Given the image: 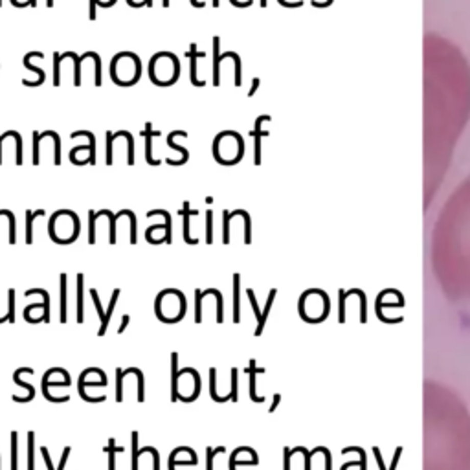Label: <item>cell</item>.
<instances>
[{
	"instance_id": "obj_1",
	"label": "cell",
	"mask_w": 470,
	"mask_h": 470,
	"mask_svg": "<svg viewBox=\"0 0 470 470\" xmlns=\"http://www.w3.org/2000/svg\"><path fill=\"white\" fill-rule=\"evenodd\" d=\"M425 470H470V413L443 384H425Z\"/></svg>"
},
{
	"instance_id": "obj_2",
	"label": "cell",
	"mask_w": 470,
	"mask_h": 470,
	"mask_svg": "<svg viewBox=\"0 0 470 470\" xmlns=\"http://www.w3.org/2000/svg\"><path fill=\"white\" fill-rule=\"evenodd\" d=\"M226 149L228 156H226V165H235L244 155V143L242 138L239 136L235 131H224L219 136L213 140V149Z\"/></svg>"
},
{
	"instance_id": "obj_3",
	"label": "cell",
	"mask_w": 470,
	"mask_h": 470,
	"mask_svg": "<svg viewBox=\"0 0 470 470\" xmlns=\"http://www.w3.org/2000/svg\"><path fill=\"white\" fill-rule=\"evenodd\" d=\"M178 72H180V64H178L177 55L171 57V61L167 63V66H160V63L151 57V63H149V78L155 85L162 87V76H165V87L169 85H175L178 79Z\"/></svg>"
},
{
	"instance_id": "obj_4",
	"label": "cell",
	"mask_w": 470,
	"mask_h": 470,
	"mask_svg": "<svg viewBox=\"0 0 470 470\" xmlns=\"http://www.w3.org/2000/svg\"><path fill=\"white\" fill-rule=\"evenodd\" d=\"M219 44H220V37L215 35L213 37V85L219 87L220 83V63L224 59H233L235 61V87H241L242 85V78H241V59L237 57L235 52H226V54L219 55Z\"/></svg>"
},
{
	"instance_id": "obj_5",
	"label": "cell",
	"mask_w": 470,
	"mask_h": 470,
	"mask_svg": "<svg viewBox=\"0 0 470 470\" xmlns=\"http://www.w3.org/2000/svg\"><path fill=\"white\" fill-rule=\"evenodd\" d=\"M186 57H189L191 59V85H195V87H206V81L204 79H199L196 78V59L199 57H206V52H199L196 50V44L195 42H191V48H189V52L186 54Z\"/></svg>"
},
{
	"instance_id": "obj_6",
	"label": "cell",
	"mask_w": 470,
	"mask_h": 470,
	"mask_svg": "<svg viewBox=\"0 0 470 470\" xmlns=\"http://www.w3.org/2000/svg\"><path fill=\"white\" fill-rule=\"evenodd\" d=\"M143 136H145V158H147V164L149 165H158L160 160L153 158V138H158L160 133L158 131H153V125L151 123H145V133H142Z\"/></svg>"
},
{
	"instance_id": "obj_7",
	"label": "cell",
	"mask_w": 470,
	"mask_h": 470,
	"mask_svg": "<svg viewBox=\"0 0 470 470\" xmlns=\"http://www.w3.org/2000/svg\"><path fill=\"white\" fill-rule=\"evenodd\" d=\"M180 213L184 217V241L189 242V244H195V242H199V239H191V235H189V217L191 215H199V211H191L189 202H184V208Z\"/></svg>"
},
{
	"instance_id": "obj_8",
	"label": "cell",
	"mask_w": 470,
	"mask_h": 470,
	"mask_svg": "<svg viewBox=\"0 0 470 470\" xmlns=\"http://www.w3.org/2000/svg\"><path fill=\"white\" fill-rule=\"evenodd\" d=\"M32 57H39V59H42V57H44V54H42V52H30V54H26V57L22 59L24 68L30 70V72H33V73H37V76H39V79H41V83H44V78H46L44 70L37 68L35 64H32Z\"/></svg>"
},
{
	"instance_id": "obj_9",
	"label": "cell",
	"mask_w": 470,
	"mask_h": 470,
	"mask_svg": "<svg viewBox=\"0 0 470 470\" xmlns=\"http://www.w3.org/2000/svg\"><path fill=\"white\" fill-rule=\"evenodd\" d=\"M41 215H44V210H39V211H26V242L28 244H32L33 242V219H37V217H41Z\"/></svg>"
},
{
	"instance_id": "obj_10",
	"label": "cell",
	"mask_w": 470,
	"mask_h": 470,
	"mask_svg": "<svg viewBox=\"0 0 470 470\" xmlns=\"http://www.w3.org/2000/svg\"><path fill=\"white\" fill-rule=\"evenodd\" d=\"M177 136H186L187 138V133H186V131H173V133H169L167 145L171 147V149H175V151L180 153V155H182V158H184V162H187V158H189V153H187L184 147H180V145H177V143H175V138H177Z\"/></svg>"
},
{
	"instance_id": "obj_11",
	"label": "cell",
	"mask_w": 470,
	"mask_h": 470,
	"mask_svg": "<svg viewBox=\"0 0 470 470\" xmlns=\"http://www.w3.org/2000/svg\"><path fill=\"white\" fill-rule=\"evenodd\" d=\"M177 362H178V355L177 353H173L171 355V395H173V401H178L177 397V386H178V367H177Z\"/></svg>"
},
{
	"instance_id": "obj_12",
	"label": "cell",
	"mask_w": 470,
	"mask_h": 470,
	"mask_svg": "<svg viewBox=\"0 0 470 470\" xmlns=\"http://www.w3.org/2000/svg\"><path fill=\"white\" fill-rule=\"evenodd\" d=\"M118 296H119V288H116L114 292H112V296H110V302H109V309H107V314H105V324L101 325V329H100V336H103L105 334V331H107V325H109V318L112 316V312H114V305H116V302H118Z\"/></svg>"
},
{
	"instance_id": "obj_13",
	"label": "cell",
	"mask_w": 470,
	"mask_h": 470,
	"mask_svg": "<svg viewBox=\"0 0 470 470\" xmlns=\"http://www.w3.org/2000/svg\"><path fill=\"white\" fill-rule=\"evenodd\" d=\"M66 302H68V296H66V274H61V321L66 324Z\"/></svg>"
},
{
	"instance_id": "obj_14",
	"label": "cell",
	"mask_w": 470,
	"mask_h": 470,
	"mask_svg": "<svg viewBox=\"0 0 470 470\" xmlns=\"http://www.w3.org/2000/svg\"><path fill=\"white\" fill-rule=\"evenodd\" d=\"M239 274H233V321H239Z\"/></svg>"
},
{
	"instance_id": "obj_15",
	"label": "cell",
	"mask_w": 470,
	"mask_h": 470,
	"mask_svg": "<svg viewBox=\"0 0 470 470\" xmlns=\"http://www.w3.org/2000/svg\"><path fill=\"white\" fill-rule=\"evenodd\" d=\"M83 283L85 278L83 274H78V324H83Z\"/></svg>"
},
{
	"instance_id": "obj_16",
	"label": "cell",
	"mask_w": 470,
	"mask_h": 470,
	"mask_svg": "<svg viewBox=\"0 0 470 470\" xmlns=\"http://www.w3.org/2000/svg\"><path fill=\"white\" fill-rule=\"evenodd\" d=\"M155 215H162V217L165 219V241L171 242L173 241V237H171V217H169V213L164 210H158V211H149L147 217H155Z\"/></svg>"
},
{
	"instance_id": "obj_17",
	"label": "cell",
	"mask_w": 470,
	"mask_h": 470,
	"mask_svg": "<svg viewBox=\"0 0 470 470\" xmlns=\"http://www.w3.org/2000/svg\"><path fill=\"white\" fill-rule=\"evenodd\" d=\"M109 450H110V456H109V470H116V454L123 452V448H118L114 443V439H109Z\"/></svg>"
},
{
	"instance_id": "obj_18",
	"label": "cell",
	"mask_w": 470,
	"mask_h": 470,
	"mask_svg": "<svg viewBox=\"0 0 470 470\" xmlns=\"http://www.w3.org/2000/svg\"><path fill=\"white\" fill-rule=\"evenodd\" d=\"M90 57L94 59V68H96V73H94V85H96V87H101V57L96 52H92Z\"/></svg>"
},
{
	"instance_id": "obj_19",
	"label": "cell",
	"mask_w": 470,
	"mask_h": 470,
	"mask_svg": "<svg viewBox=\"0 0 470 470\" xmlns=\"http://www.w3.org/2000/svg\"><path fill=\"white\" fill-rule=\"evenodd\" d=\"M41 140H42V136L41 134H37V133H33V164L35 165H39L41 164Z\"/></svg>"
},
{
	"instance_id": "obj_20",
	"label": "cell",
	"mask_w": 470,
	"mask_h": 470,
	"mask_svg": "<svg viewBox=\"0 0 470 470\" xmlns=\"http://www.w3.org/2000/svg\"><path fill=\"white\" fill-rule=\"evenodd\" d=\"M211 226H213V211L208 210L206 211V242H208V244L213 242V232H211Z\"/></svg>"
},
{
	"instance_id": "obj_21",
	"label": "cell",
	"mask_w": 470,
	"mask_h": 470,
	"mask_svg": "<svg viewBox=\"0 0 470 470\" xmlns=\"http://www.w3.org/2000/svg\"><path fill=\"white\" fill-rule=\"evenodd\" d=\"M224 226H222V242H230V222H232L233 215L232 211H224L222 213Z\"/></svg>"
},
{
	"instance_id": "obj_22",
	"label": "cell",
	"mask_w": 470,
	"mask_h": 470,
	"mask_svg": "<svg viewBox=\"0 0 470 470\" xmlns=\"http://www.w3.org/2000/svg\"><path fill=\"white\" fill-rule=\"evenodd\" d=\"M33 439H35V434L30 432L28 434V470H33V452H35V447H33Z\"/></svg>"
},
{
	"instance_id": "obj_23",
	"label": "cell",
	"mask_w": 470,
	"mask_h": 470,
	"mask_svg": "<svg viewBox=\"0 0 470 470\" xmlns=\"http://www.w3.org/2000/svg\"><path fill=\"white\" fill-rule=\"evenodd\" d=\"M52 140H54V164L59 165L61 164V140H59V134L52 131Z\"/></svg>"
},
{
	"instance_id": "obj_24",
	"label": "cell",
	"mask_w": 470,
	"mask_h": 470,
	"mask_svg": "<svg viewBox=\"0 0 470 470\" xmlns=\"http://www.w3.org/2000/svg\"><path fill=\"white\" fill-rule=\"evenodd\" d=\"M114 134H110V133H107V164L109 165H112L114 164Z\"/></svg>"
},
{
	"instance_id": "obj_25",
	"label": "cell",
	"mask_w": 470,
	"mask_h": 470,
	"mask_svg": "<svg viewBox=\"0 0 470 470\" xmlns=\"http://www.w3.org/2000/svg\"><path fill=\"white\" fill-rule=\"evenodd\" d=\"M61 54H57L55 52L54 54V85L55 87H59L61 85V79H59V73H61Z\"/></svg>"
},
{
	"instance_id": "obj_26",
	"label": "cell",
	"mask_w": 470,
	"mask_h": 470,
	"mask_svg": "<svg viewBox=\"0 0 470 470\" xmlns=\"http://www.w3.org/2000/svg\"><path fill=\"white\" fill-rule=\"evenodd\" d=\"M116 379H118V388H116V401H123V371L116 369Z\"/></svg>"
},
{
	"instance_id": "obj_27",
	"label": "cell",
	"mask_w": 470,
	"mask_h": 470,
	"mask_svg": "<svg viewBox=\"0 0 470 470\" xmlns=\"http://www.w3.org/2000/svg\"><path fill=\"white\" fill-rule=\"evenodd\" d=\"M224 452V448L222 447H219V448H208L206 450V454H208V463H206V470H213V459H215V456L217 454H222Z\"/></svg>"
},
{
	"instance_id": "obj_28",
	"label": "cell",
	"mask_w": 470,
	"mask_h": 470,
	"mask_svg": "<svg viewBox=\"0 0 470 470\" xmlns=\"http://www.w3.org/2000/svg\"><path fill=\"white\" fill-rule=\"evenodd\" d=\"M88 219H90V232H88V242H90V244H94V242H96V230H94V228H96V219H97L96 213H94V211H88Z\"/></svg>"
},
{
	"instance_id": "obj_29",
	"label": "cell",
	"mask_w": 470,
	"mask_h": 470,
	"mask_svg": "<svg viewBox=\"0 0 470 470\" xmlns=\"http://www.w3.org/2000/svg\"><path fill=\"white\" fill-rule=\"evenodd\" d=\"M8 300H9L8 321H9V324H13V321H15V309H13V305H15V290H13V288H9V292H8Z\"/></svg>"
},
{
	"instance_id": "obj_30",
	"label": "cell",
	"mask_w": 470,
	"mask_h": 470,
	"mask_svg": "<svg viewBox=\"0 0 470 470\" xmlns=\"http://www.w3.org/2000/svg\"><path fill=\"white\" fill-rule=\"evenodd\" d=\"M11 470H17V432H11Z\"/></svg>"
},
{
	"instance_id": "obj_31",
	"label": "cell",
	"mask_w": 470,
	"mask_h": 470,
	"mask_svg": "<svg viewBox=\"0 0 470 470\" xmlns=\"http://www.w3.org/2000/svg\"><path fill=\"white\" fill-rule=\"evenodd\" d=\"M133 371H134V375L138 377V401L140 402H143V375H142V371L138 369V367H133Z\"/></svg>"
},
{
	"instance_id": "obj_32",
	"label": "cell",
	"mask_w": 470,
	"mask_h": 470,
	"mask_svg": "<svg viewBox=\"0 0 470 470\" xmlns=\"http://www.w3.org/2000/svg\"><path fill=\"white\" fill-rule=\"evenodd\" d=\"M138 432H133V470H138Z\"/></svg>"
},
{
	"instance_id": "obj_33",
	"label": "cell",
	"mask_w": 470,
	"mask_h": 470,
	"mask_svg": "<svg viewBox=\"0 0 470 470\" xmlns=\"http://www.w3.org/2000/svg\"><path fill=\"white\" fill-rule=\"evenodd\" d=\"M230 401H237V369H232V391Z\"/></svg>"
},
{
	"instance_id": "obj_34",
	"label": "cell",
	"mask_w": 470,
	"mask_h": 470,
	"mask_svg": "<svg viewBox=\"0 0 470 470\" xmlns=\"http://www.w3.org/2000/svg\"><path fill=\"white\" fill-rule=\"evenodd\" d=\"M9 136H11V138H17V140H20V142H22V136H20V134H18L17 131H8V133L2 134V136H0V164H2V142H4L6 138H9Z\"/></svg>"
},
{
	"instance_id": "obj_35",
	"label": "cell",
	"mask_w": 470,
	"mask_h": 470,
	"mask_svg": "<svg viewBox=\"0 0 470 470\" xmlns=\"http://www.w3.org/2000/svg\"><path fill=\"white\" fill-rule=\"evenodd\" d=\"M41 454L44 456V461H46V466H48V470H55V468H54V463L50 461V454H48V448L42 447V448H41Z\"/></svg>"
},
{
	"instance_id": "obj_36",
	"label": "cell",
	"mask_w": 470,
	"mask_h": 470,
	"mask_svg": "<svg viewBox=\"0 0 470 470\" xmlns=\"http://www.w3.org/2000/svg\"><path fill=\"white\" fill-rule=\"evenodd\" d=\"M68 456H70V447H66L63 450V457H61V465H59V470L64 468V465H66V461H68Z\"/></svg>"
},
{
	"instance_id": "obj_37",
	"label": "cell",
	"mask_w": 470,
	"mask_h": 470,
	"mask_svg": "<svg viewBox=\"0 0 470 470\" xmlns=\"http://www.w3.org/2000/svg\"><path fill=\"white\" fill-rule=\"evenodd\" d=\"M90 2V20H96V17H97V13H96V6H97V0H88Z\"/></svg>"
},
{
	"instance_id": "obj_38",
	"label": "cell",
	"mask_w": 470,
	"mask_h": 470,
	"mask_svg": "<svg viewBox=\"0 0 470 470\" xmlns=\"http://www.w3.org/2000/svg\"><path fill=\"white\" fill-rule=\"evenodd\" d=\"M257 87H259V79H254V83H252V88H250V92H248V96H254L256 94V90H257Z\"/></svg>"
},
{
	"instance_id": "obj_39",
	"label": "cell",
	"mask_w": 470,
	"mask_h": 470,
	"mask_svg": "<svg viewBox=\"0 0 470 470\" xmlns=\"http://www.w3.org/2000/svg\"><path fill=\"white\" fill-rule=\"evenodd\" d=\"M127 321H129V316H127V314H125V316H123V318H121V327H119V329H118V333H123V329H125V327H127Z\"/></svg>"
},
{
	"instance_id": "obj_40",
	"label": "cell",
	"mask_w": 470,
	"mask_h": 470,
	"mask_svg": "<svg viewBox=\"0 0 470 470\" xmlns=\"http://www.w3.org/2000/svg\"><path fill=\"white\" fill-rule=\"evenodd\" d=\"M191 6L193 8H204L206 2H199V0H191Z\"/></svg>"
},
{
	"instance_id": "obj_41",
	"label": "cell",
	"mask_w": 470,
	"mask_h": 470,
	"mask_svg": "<svg viewBox=\"0 0 470 470\" xmlns=\"http://www.w3.org/2000/svg\"><path fill=\"white\" fill-rule=\"evenodd\" d=\"M169 2H171V0H162V6H164V8H169Z\"/></svg>"
},
{
	"instance_id": "obj_42",
	"label": "cell",
	"mask_w": 470,
	"mask_h": 470,
	"mask_svg": "<svg viewBox=\"0 0 470 470\" xmlns=\"http://www.w3.org/2000/svg\"><path fill=\"white\" fill-rule=\"evenodd\" d=\"M46 6H48V8H52V6H54V0H46Z\"/></svg>"
},
{
	"instance_id": "obj_43",
	"label": "cell",
	"mask_w": 470,
	"mask_h": 470,
	"mask_svg": "<svg viewBox=\"0 0 470 470\" xmlns=\"http://www.w3.org/2000/svg\"><path fill=\"white\" fill-rule=\"evenodd\" d=\"M28 2H30V6H33V8L37 6V0H28Z\"/></svg>"
},
{
	"instance_id": "obj_44",
	"label": "cell",
	"mask_w": 470,
	"mask_h": 470,
	"mask_svg": "<svg viewBox=\"0 0 470 470\" xmlns=\"http://www.w3.org/2000/svg\"><path fill=\"white\" fill-rule=\"evenodd\" d=\"M6 213H8V210H0V217H6Z\"/></svg>"
},
{
	"instance_id": "obj_45",
	"label": "cell",
	"mask_w": 470,
	"mask_h": 470,
	"mask_svg": "<svg viewBox=\"0 0 470 470\" xmlns=\"http://www.w3.org/2000/svg\"><path fill=\"white\" fill-rule=\"evenodd\" d=\"M211 2H213V8H217V6H219V0H211Z\"/></svg>"
},
{
	"instance_id": "obj_46",
	"label": "cell",
	"mask_w": 470,
	"mask_h": 470,
	"mask_svg": "<svg viewBox=\"0 0 470 470\" xmlns=\"http://www.w3.org/2000/svg\"><path fill=\"white\" fill-rule=\"evenodd\" d=\"M145 6H153V0H145Z\"/></svg>"
},
{
	"instance_id": "obj_47",
	"label": "cell",
	"mask_w": 470,
	"mask_h": 470,
	"mask_svg": "<svg viewBox=\"0 0 470 470\" xmlns=\"http://www.w3.org/2000/svg\"><path fill=\"white\" fill-rule=\"evenodd\" d=\"M266 4V0H261V6H265Z\"/></svg>"
},
{
	"instance_id": "obj_48",
	"label": "cell",
	"mask_w": 470,
	"mask_h": 470,
	"mask_svg": "<svg viewBox=\"0 0 470 470\" xmlns=\"http://www.w3.org/2000/svg\"><path fill=\"white\" fill-rule=\"evenodd\" d=\"M0 6H2V0H0Z\"/></svg>"
}]
</instances>
